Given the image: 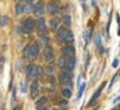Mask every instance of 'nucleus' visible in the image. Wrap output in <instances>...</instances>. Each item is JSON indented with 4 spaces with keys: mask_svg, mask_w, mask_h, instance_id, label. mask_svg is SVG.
Wrapping results in <instances>:
<instances>
[{
    "mask_svg": "<svg viewBox=\"0 0 120 110\" xmlns=\"http://www.w3.org/2000/svg\"><path fill=\"white\" fill-rule=\"evenodd\" d=\"M57 40H59L61 45H68V43H73V32L68 29L67 27H61L57 29Z\"/></svg>",
    "mask_w": 120,
    "mask_h": 110,
    "instance_id": "obj_1",
    "label": "nucleus"
},
{
    "mask_svg": "<svg viewBox=\"0 0 120 110\" xmlns=\"http://www.w3.org/2000/svg\"><path fill=\"white\" fill-rule=\"evenodd\" d=\"M60 81L61 84L64 85V86H68V88H71V85H73V71L71 70H67V68H61V71H60Z\"/></svg>",
    "mask_w": 120,
    "mask_h": 110,
    "instance_id": "obj_2",
    "label": "nucleus"
},
{
    "mask_svg": "<svg viewBox=\"0 0 120 110\" xmlns=\"http://www.w3.org/2000/svg\"><path fill=\"white\" fill-rule=\"evenodd\" d=\"M60 68H67V70H74L77 61H75V57H61L60 59Z\"/></svg>",
    "mask_w": 120,
    "mask_h": 110,
    "instance_id": "obj_3",
    "label": "nucleus"
},
{
    "mask_svg": "<svg viewBox=\"0 0 120 110\" xmlns=\"http://www.w3.org/2000/svg\"><path fill=\"white\" fill-rule=\"evenodd\" d=\"M42 74H43V71H42V68L39 66H36V64L27 66V75H28V78L32 80V78H36V77H39Z\"/></svg>",
    "mask_w": 120,
    "mask_h": 110,
    "instance_id": "obj_4",
    "label": "nucleus"
},
{
    "mask_svg": "<svg viewBox=\"0 0 120 110\" xmlns=\"http://www.w3.org/2000/svg\"><path fill=\"white\" fill-rule=\"evenodd\" d=\"M36 28L39 31V35L41 36H48V28H46V21L43 17H39L38 21H36Z\"/></svg>",
    "mask_w": 120,
    "mask_h": 110,
    "instance_id": "obj_5",
    "label": "nucleus"
},
{
    "mask_svg": "<svg viewBox=\"0 0 120 110\" xmlns=\"http://www.w3.org/2000/svg\"><path fill=\"white\" fill-rule=\"evenodd\" d=\"M35 28H36V21H34L32 18H27L22 22V32H25V33H31Z\"/></svg>",
    "mask_w": 120,
    "mask_h": 110,
    "instance_id": "obj_6",
    "label": "nucleus"
},
{
    "mask_svg": "<svg viewBox=\"0 0 120 110\" xmlns=\"http://www.w3.org/2000/svg\"><path fill=\"white\" fill-rule=\"evenodd\" d=\"M74 53H75V48L73 46V43L64 45L61 48V55H63V57H74Z\"/></svg>",
    "mask_w": 120,
    "mask_h": 110,
    "instance_id": "obj_7",
    "label": "nucleus"
},
{
    "mask_svg": "<svg viewBox=\"0 0 120 110\" xmlns=\"http://www.w3.org/2000/svg\"><path fill=\"white\" fill-rule=\"evenodd\" d=\"M43 59L46 61H52L55 59V50H53V48L50 45H46L43 48Z\"/></svg>",
    "mask_w": 120,
    "mask_h": 110,
    "instance_id": "obj_8",
    "label": "nucleus"
},
{
    "mask_svg": "<svg viewBox=\"0 0 120 110\" xmlns=\"http://www.w3.org/2000/svg\"><path fill=\"white\" fill-rule=\"evenodd\" d=\"M32 11H34L35 15L42 17V14H43V11H45V3H43V1H36V3L32 6Z\"/></svg>",
    "mask_w": 120,
    "mask_h": 110,
    "instance_id": "obj_9",
    "label": "nucleus"
},
{
    "mask_svg": "<svg viewBox=\"0 0 120 110\" xmlns=\"http://www.w3.org/2000/svg\"><path fill=\"white\" fill-rule=\"evenodd\" d=\"M41 53V49H39V45L38 43H32L30 45V59L28 60H35Z\"/></svg>",
    "mask_w": 120,
    "mask_h": 110,
    "instance_id": "obj_10",
    "label": "nucleus"
},
{
    "mask_svg": "<svg viewBox=\"0 0 120 110\" xmlns=\"http://www.w3.org/2000/svg\"><path fill=\"white\" fill-rule=\"evenodd\" d=\"M105 86H106V82H102V84H101V86H99V88H98V89L95 91V93H94V95L91 96V100H90V103H88V105H92V103H95V100H96V99L99 98V95L102 93V89H103Z\"/></svg>",
    "mask_w": 120,
    "mask_h": 110,
    "instance_id": "obj_11",
    "label": "nucleus"
},
{
    "mask_svg": "<svg viewBox=\"0 0 120 110\" xmlns=\"http://www.w3.org/2000/svg\"><path fill=\"white\" fill-rule=\"evenodd\" d=\"M38 92H39V82H38V80H34L31 84V98L35 99L38 96Z\"/></svg>",
    "mask_w": 120,
    "mask_h": 110,
    "instance_id": "obj_12",
    "label": "nucleus"
},
{
    "mask_svg": "<svg viewBox=\"0 0 120 110\" xmlns=\"http://www.w3.org/2000/svg\"><path fill=\"white\" fill-rule=\"evenodd\" d=\"M46 10H48V13H50V14H56V13H59V6H57V3H55V1H50V3L48 4Z\"/></svg>",
    "mask_w": 120,
    "mask_h": 110,
    "instance_id": "obj_13",
    "label": "nucleus"
},
{
    "mask_svg": "<svg viewBox=\"0 0 120 110\" xmlns=\"http://www.w3.org/2000/svg\"><path fill=\"white\" fill-rule=\"evenodd\" d=\"M46 102H48V99H46L45 96H42V98H39V99L36 100V109H38V110H42V109H45V105H46Z\"/></svg>",
    "mask_w": 120,
    "mask_h": 110,
    "instance_id": "obj_14",
    "label": "nucleus"
},
{
    "mask_svg": "<svg viewBox=\"0 0 120 110\" xmlns=\"http://www.w3.org/2000/svg\"><path fill=\"white\" fill-rule=\"evenodd\" d=\"M61 96L66 98V99H68V98L71 96V88H68V86H63V88H61Z\"/></svg>",
    "mask_w": 120,
    "mask_h": 110,
    "instance_id": "obj_15",
    "label": "nucleus"
},
{
    "mask_svg": "<svg viewBox=\"0 0 120 110\" xmlns=\"http://www.w3.org/2000/svg\"><path fill=\"white\" fill-rule=\"evenodd\" d=\"M14 10H15V14H22V13H25L24 11V4L21 3V1H18V3H15V7H14Z\"/></svg>",
    "mask_w": 120,
    "mask_h": 110,
    "instance_id": "obj_16",
    "label": "nucleus"
},
{
    "mask_svg": "<svg viewBox=\"0 0 120 110\" xmlns=\"http://www.w3.org/2000/svg\"><path fill=\"white\" fill-rule=\"evenodd\" d=\"M59 24H60V21L57 20V18H55V17L49 21V25H50V28H52L53 31H55V29H56V31L59 29Z\"/></svg>",
    "mask_w": 120,
    "mask_h": 110,
    "instance_id": "obj_17",
    "label": "nucleus"
},
{
    "mask_svg": "<svg viewBox=\"0 0 120 110\" xmlns=\"http://www.w3.org/2000/svg\"><path fill=\"white\" fill-rule=\"evenodd\" d=\"M63 24H64V27H70V24H71V18H70V15H64L63 17Z\"/></svg>",
    "mask_w": 120,
    "mask_h": 110,
    "instance_id": "obj_18",
    "label": "nucleus"
},
{
    "mask_svg": "<svg viewBox=\"0 0 120 110\" xmlns=\"http://www.w3.org/2000/svg\"><path fill=\"white\" fill-rule=\"evenodd\" d=\"M84 89H85V85L81 84V85H80V89H78V93H77V99H81V96H82V93H84Z\"/></svg>",
    "mask_w": 120,
    "mask_h": 110,
    "instance_id": "obj_19",
    "label": "nucleus"
},
{
    "mask_svg": "<svg viewBox=\"0 0 120 110\" xmlns=\"http://www.w3.org/2000/svg\"><path fill=\"white\" fill-rule=\"evenodd\" d=\"M45 73L49 74V75H53V73H55V67H53V66H48V67L45 68Z\"/></svg>",
    "mask_w": 120,
    "mask_h": 110,
    "instance_id": "obj_20",
    "label": "nucleus"
},
{
    "mask_svg": "<svg viewBox=\"0 0 120 110\" xmlns=\"http://www.w3.org/2000/svg\"><path fill=\"white\" fill-rule=\"evenodd\" d=\"M22 55H24V57H25V59H30V46H25V48H24Z\"/></svg>",
    "mask_w": 120,
    "mask_h": 110,
    "instance_id": "obj_21",
    "label": "nucleus"
},
{
    "mask_svg": "<svg viewBox=\"0 0 120 110\" xmlns=\"http://www.w3.org/2000/svg\"><path fill=\"white\" fill-rule=\"evenodd\" d=\"M7 24H8V17H1V18H0V25L4 27V25H7Z\"/></svg>",
    "mask_w": 120,
    "mask_h": 110,
    "instance_id": "obj_22",
    "label": "nucleus"
},
{
    "mask_svg": "<svg viewBox=\"0 0 120 110\" xmlns=\"http://www.w3.org/2000/svg\"><path fill=\"white\" fill-rule=\"evenodd\" d=\"M20 88H21V92H25V91H27V86H25V82H21V84H20Z\"/></svg>",
    "mask_w": 120,
    "mask_h": 110,
    "instance_id": "obj_23",
    "label": "nucleus"
},
{
    "mask_svg": "<svg viewBox=\"0 0 120 110\" xmlns=\"http://www.w3.org/2000/svg\"><path fill=\"white\" fill-rule=\"evenodd\" d=\"M67 105H68L67 99H66V100H63V102H60V106H61V107H67Z\"/></svg>",
    "mask_w": 120,
    "mask_h": 110,
    "instance_id": "obj_24",
    "label": "nucleus"
},
{
    "mask_svg": "<svg viewBox=\"0 0 120 110\" xmlns=\"http://www.w3.org/2000/svg\"><path fill=\"white\" fill-rule=\"evenodd\" d=\"M117 64H119V61H117V60H115V61L112 63V66H113V67H117Z\"/></svg>",
    "mask_w": 120,
    "mask_h": 110,
    "instance_id": "obj_25",
    "label": "nucleus"
},
{
    "mask_svg": "<svg viewBox=\"0 0 120 110\" xmlns=\"http://www.w3.org/2000/svg\"><path fill=\"white\" fill-rule=\"evenodd\" d=\"M113 102H115V103H117V102H120V96H119V98H116V99H115Z\"/></svg>",
    "mask_w": 120,
    "mask_h": 110,
    "instance_id": "obj_26",
    "label": "nucleus"
},
{
    "mask_svg": "<svg viewBox=\"0 0 120 110\" xmlns=\"http://www.w3.org/2000/svg\"><path fill=\"white\" fill-rule=\"evenodd\" d=\"M27 1H28V3H31V4H32V1H35V0H27Z\"/></svg>",
    "mask_w": 120,
    "mask_h": 110,
    "instance_id": "obj_27",
    "label": "nucleus"
},
{
    "mask_svg": "<svg viewBox=\"0 0 120 110\" xmlns=\"http://www.w3.org/2000/svg\"><path fill=\"white\" fill-rule=\"evenodd\" d=\"M14 110H20V107H14Z\"/></svg>",
    "mask_w": 120,
    "mask_h": 110,
    "instance_id": "obj_28",
    "label": "nucleus"
},
{
    "mask_svg": "<svg viewBox=\"0 0 120 110\" xmlns=\"http://www.w3.org/2000/svg\"><path fill=\"white\" fill-rule=\"evenodd\" d=\"M20 1H21V3H22V1H27V0H20Z\"/></svg>",
    "mask_w": 120,
    "mask_h": 110,
    "instance_id": "obj_29",
    "label": "nucleus"
},
{
    "mask_svg": "<svg viewBox=\"0 0 120 110\" xmlns=\"http://www.w3.org/2000/svg\"><path fill=\"white\" fill-rule=\"evenodd\" d=\"M53 110H60V109H53Z\"/></svg>",
    "mask_w": 120,
    "mask_h": 110,
    "instance_id": "obj_30",
    "label": "nucleus"
},
{
    "mask_svg": "<svg viewBox=\"0 0 120 110\" xmlns=\"http://www.w3.org/2000/svg\"><path fill=\"white\" fill-rule=\"evenodd\" d=\"M113 110H119V109H113Z\"/></svg>",
    "mask_w": 120,
    "mask_h": 110,
    "instance_id": "obj_31",
    "label": "nucleus"
},
{
    "mask_svg": "<svg viewBox=\"0 0 120 110\" xmlns=\"http://www.w3.org/2000/svg\"><path fill=\"white\" fill-rule=\"evenodd\" d=\"M42 110H46V109H42Z\"/></svg>",
    "mask_w": 120,
    "mask_h": 110,
    "instance_id": "obj_32",
    "label": "nucleus"
}]
</instances>
